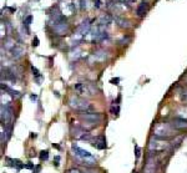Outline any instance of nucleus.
Wrapping results in <instances>:
<instances>
[{"label": "nucleus", "instance_id": "obj_18", "mask_svg": "<svg viewBox=\"0 0 187 173\" xmlns=\"http://www.w3.org/2000/svg\"><path fill=\"white\" fill-rule=\"evenodd\" d=\"M39 157H40L41 161H48V158H49V151H41Z\"/></svg>", "mask_w": 187, "mask_h": 173}, {"label": "nucleus", "instance_id": "obj_19", "mask_svg": "<svg viewBox=\"0 0 187 173\" xmlns=\"http://www.w3.org/2000/svg\"><path fill=\"white\" fill-rule=\"evenodd\" d=\"M31 21H33V16H31V15H28V16L25 18V20H24V25L26 26V29L29 28V25L31 24Z\"/></svg>", "mask_w": 187, "mask_h": 173}, {"label": "nucleus", "instance_id": "obj_16", "mask_svg": "<svg viewBox=\"0 0 187 173\" xmlns=\"http://www.w3.org/2000/svg\"><path fill=\"white\" fill-rule=\"evenodd\" d=\"M111 21V16L110 15H102L100 18V26H103V25H108Z\"/></svg>", "mask_w": 187, "mask_h": 173}, {"label": "nucleus", "instance_id": "obj_24", "mask_svg": "<svg viewBox=\"0 0 187 173\" xmlns=\"http://www.w3.org/2000/svg\"><path fill=\"white\" fill-rule=\"evenodd\" d=\"M59 162H60V156H56L55 159H54V164L55 166H59Z\"/></svg>", "mask_w": 187, "mask_h": 173}, {"label": "nucleus", "instance_id": "obj_25", "mask_svg": "<svg viewBox=\"0 0 187 173\" xmlns=\"http://www.w3.org/2000/svg\"><path fill=\"white\" fill-rule=\"evenodd\" d=\"M33 167H34V164L31 162H28V164H25V168H28V169H31Z\"/></svg>", "mask_w": 187, "mask_h": 173}, {"label": "nucleus", "instance_id": "obj_30", "mask_svg": "<svg viewBox=\"0 0 187 173\" xmlns=\"http://www.w3.org/2000/svg\"><path fill=\"white\" fill-rule=\"evenodd\" d=\"M182 98H183V101H186V102H187V92H185V93H183Z\"/></svg>", "mask_w": 187, "mask_h": 173}, {"label": "nucleus", "instance_id": "obj_6", "mask_svg": "<svg viewBox=\"0 0 187 173\" xmlns=\"http://www.w3.org/2000/svg\"><path fill=\"white\" fill-rule=\"evenodd\" d=\"M79 117L81 120H84L85 122L91 123L92 126H96L98 122L101 121V115L96 112H80Z\"/></svg>", "mask_w": 187, "mask_h": 173}, {"label": "nucleus", "instance_id": "obj_23", "mask_svg": "<svg viewBox=\"0 0 187 173\" xmlns=\"http://www.w3.org/2000/svg\"><path fill=\"white\" fill-rule=\"evenodd\" d=\"M31 70H33V72H34V76H39V75H40V74H39V70L36 69V67L31 66Z\"/></svg>", "mask_w": 187, "mask_h": 173}, {"label": "nucleus", "instance_id": "obj_14", "mask_svg": "<svg viewBox=\"0 0 187 173\" xmlns=\"http://www.w3.org/2000/svg\"><path fill=\"white\" fill-rule=\"evenodd\" d=\"M10 102H11V98L9 97V93L6 91H1V106H9L10 107Z\"/></svg>", "mask_w": 187, "mask_h": 173}, {"label": "nucleus", "instance_id": "obj_31", "mask_svg": "<svg viewBox=\"0 0 187 173\" xmlns=\"http://www.w3.org/2000/svg\"><path fill=\"white\" fill-rule=\"evenodd\" d=\"M132 173H137V172H136V171H133V172H132Z\"/></svg>", "mask_w": 187, "mask_h": 173}, {"label": "nucleus", "instance_id": "obj_12", "mask_svg": "<svg viewBox=\"0 0 187 173\" xmlns=\"http://www.w3.org/2000/svg\"><path fill=\"white\" fill-rule=\"evenodd\" d=\"M5 161L8 162V166L15 167V168H16L18 171L21 169V168H25V164H23L19 159H13V158H9V157H6V158H5Z\"/></svg>", "mask_w": 187, "mask_h": 173}, {"label": "nucleus", "instance_id": "obj_29", "mask_svg": "<svg viewBox=\"0 0 187 173\" xmlns=\"http://www.w3.org/2000/svg\"><path fill=\"white\" fill-rule=\"evenodd\" d=\"M40 169H41V168H40V166H36V169L34 171V173H39V172H40Z\"/></svg>", "mask_w": 187, "mask_h": 173}, {"label": "nucleus", "instance_id": "obj_4", "mask_svg": "<svg viewBox=\"0 0 187 173\" xmlns=\"http://www.w3.org/2000/svg\"><path fill=\"white\" fill-rule=\"evenodd\" d=\"M75 91L79 95H86V96H92L94 93H96V87L92 83H87V82H80L75 85Z\"/></svg>", "mask_w": 187, "mask_h": 173}, {"label": "nucleus", "instance_id": "obj_10", "mask_svg": "<svg viewBox=\"0 0 187 173\" xmlns=\"http://www.w3.org/2000/svg\"><path fill=\"white\" fill-rule=\"evenodd\" d=\"M156 167H157V164H156V161L153 158H148L146 166L143 167V172L145 173H156Z\"/></svg>", "mask_w": 187, "mask_h": 173}, {"label": "nucleus", "instance_id": "obj_26", "mask_svg": "<svg viewBox=\"0 0 187 173\" xmlns=\"http://www.w3.org/2000/svg\"><path fill=\"white\" fill-rule=\"evenodd\" d=\"M118 81H120V78H118V77L112 78V80H111V83H113V85H117V82H118Z\"/></svg>", "mask_w": 187, "mask_h": 173}, {"label": "nucleus", "instance_id": "obj_20", "mask_svg": "<svg viewBox=\"0 0 187 173\" xmlns=\"http://www.w3.org/2000/svg\"><path fill=\"white\" fill-rule=\"evenodd\" d=\"M118 112H120V106L118 105H116V106H111V113L112 115H118Z\"/></svg>", "mask_w": 187, "mask_h": 173}, {"label": "nucleus", "instance_id": "obj_2", "mask_svg": "<svg viewBox=\"0 0 187 173\" xmlns=\"http://www.w3.org/2000/svg\"><path fill=\"white\" fill-rule=\"evenodd\" d=\"M173 127L168 123H160L153 130V137L157 140H168L171 136H173Z\"/></svg>", "mask_w": 187, "mask_h": 173}, {"label": "nucleus", "instance_id": "obj_21", "mask_svg": "<svg viewBox=\"0 0 187 173\" xmlns=\"http://www.w3.org/2000/svg\"><path fill=\"white\" fill-rule=\"evenodd\" d=\"M135 154H136V158H138V157L141 156V148H140L137 145H135Z\"/></svg>", "mask_w": 187, "mask_h": 173}, {"label": "nucleus", "instance_id": "obj_3", "mask_svg": "<svg viewBox=\"0 0 187 173\" xmlns=\"http://www.w3.org/2000/svg\"><path fill=\"white\" fill-rule=\"evenodd\" d=\"M69 103H70L71 108H74V110H76V111H79V112H89V111L92 110V107L90 106V103L87 102L86 100L81 98L79 96H71Z\"/></svg>", "mask_w": 187, "mask_h": 173}, {"label": "nucleus", "instance_id": "obj_27", "mask_svg": "<svg viewBox=\"0 0 187 173\" xmlns=\"http://www.w3.org/2000/svg\"><path fill=\"white\" fill-rule=\"evenodd\" d=\"M33 45H34V46H38V45H39V39H38V38H35V39H34Z\"/></svg>", "mask_w": 187, "mask_h": 173}, {"label": "nucleus", "instance_id": "obj_22", "mask_svg": "<svg viewBox=\"0 0 187 173\" xmlns=\"http://www.w3.org/2000/svg\"><path fill=\"white\" fill-rule=\"evenodd\" d=\"M67 173H85V172H81L80 169H76V168H72V169H69Z\"/></svg>", "mask_w": 187, "mask_h": 173}, {"label": "nucleus", "instance_id": "obj_8", "mask_svg": "<svg viewBox=\"0 0 187 173\" xmlns=\"http://www.w3.org/2000/svg\"><path fill=\"white\" fill-rule=\"evenodd\" d=\"M171 126L175 128V130H185L187 128V120L185 118H180V117H176L172 120L171 122Z\"/></svg>", "mask_w": 187, "mask_h": 173}, {"label": "nucleus", "instance_id": "obj_11", "mask_svg": "<svg viewBox=\"0 0 187 173\" xmlns=\"http://www.w3.org/2000/svg\"><path fill=\"white\" fill-rule=\"evenodd\" d=\"M25 52V50H24V48L20 44H16V46L10 51V54H11V56L14 57V59H19V57H21L23 56V54Z\"/></svg>", "mask_w": 187, "mask_h": 173}, {"label": "nucleus", "instance_id": "obj_9", "mask_svg": "<svg viewBox=\"0 0 187 173\" xmlns=\"http://www.w3.org/2000/svg\"><path fill=\"white\" fill-rule=\"evenodd\" d=\"M91 145L94 147H96L97 150H105L106 148V140L103 136H97V137L92 141Z\"/></svg>", "mask_w": 187, "mask_h": 173}, {"label": "nucleus", "instance_id": "obj_15", "mask_svg": "<svg viewBox=\"0 0 187 173\" xmlns=\"http://www.w3.org/2000/svg\"><path fill=\"white\" fill-rule=\"evenodd\" d=\"M92 57L95 60H105V57H106V52L105 51H96V52H94V55Z\"/></svg>", "mask_w": 187, "mask_h": 173}, {"label": "nucleus", "instance_id": "obj_13", "mask_svg": "<svg viewBox=\"0 0 187 173\" xmlns=\"http://www.w3.org/2000/svg\"><path fill=\"white\" fill-rule=\"evenodd\" d=\"M148 10V3L147 1H141V4L137 6L136 9V14H137V16H143L145 14H146V11Z\"/></svg>", "mask_w": 187, "mask_h": 173}, {"label": "nucleus", "instance_id": "obj_1", "mask_svg": "<svg viewBox=\"0 0 187 173\" xmlns=\"http://www.w3.org/2000/svg\"><path fill=\"white\" fill-rule=\"evenodd\" d=\"M72 152H74V156L77 159H80L81 162H84V164L86 166H94L96 163V158L94 157L89 151H85L80 148L77 145H72Z\"/></svg>", "mask_w": 187, "mask_h": 173}, {"label": "nucleus", "instance_id": "obj_5", "mask_svg": "<svg viewBox=\"0 0 187 173\" xmlns=\"http://www.w3.org/2000/svg\"><path fill=\"white\" fill-rule=\"evenodd\" d=\"M170 143H166L165 140H157L155 138L152 140L148 145V150L150 152H155V153H160V152H163L165 150L168 148Z\"/></svg>", "mask_w": 187, "mask_h": 173}, {"label": "nucleus", "instance_id": "obj_7", "mask_svg": "<svg viewBox=\"0 0 187 173\" xmlns=\"http://www.w3.org/2000/svg\"><path fill=\"white\" fill-rule=\"evenodd\" d=\"M13 118V108L9 106H1V125L11 122Z\"/></svg>", "mask_w": 187, "mask_h": 173}, {"label": "nucleus", "instance_id": "obj_17", "mask_svg": "<svg viewBox=\"0 0 187 173\" xmlns=\"http://www.w3.org/2000/svg\"><path fill=\"white\" fill-rule=\"evenodd\" d=\"M116 23L118 24V26H121V28H128V26H130L128 21H126V20H122V19H118V18H116Z\"/></svg>", "mask_w": 187, "mask_h": 173}, {"label": "nucleus", "instance_id": "obj_28", "mask_svg": "<svg viewBox=\"0 0 187 173\" xmlns=\"http://www.w3.org/2000/svg\"><path fill=\"white\" fill-rule=\"evenodd\" d=\"M121 1H122V3H128V4H130V3H135L136 0H121Z\"/></svg>", "mask_w": 187, "mask_h": 173}]
</instances>
